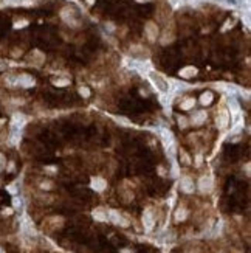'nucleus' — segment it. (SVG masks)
I'll list each match as a JSON object with an SVG mask.
<instances>
[{
    "label": "nucleus",
    "instance_id": "1",
    "mask_svg": "<svg viewBox=\"0 0 251 253\" xmlns=\"http://www.w3.org/2000/svg\"><path fill=\"white\" fill-rule=\"evenodd\" d=\"M149 79L152 81V84L155 86V89L161 93H167L169 92V87H170V82H167L160 73L157 71H149Z\"/></svg>",
    "mask_w": 251,
    "mask_h": 253
},
{
    "label": "nucleus",
    "instance_id": "2",
    "mask_svg": "<svg viewBox=\"0 0 251 253\" xmlns=\"http://www.w3.org/2000/svg\"><path fill=\"white\" fill-rule=\"evenodd\" d=\"M22 233L23 236H27V238H36V230H34V225L33 222L30 220V217H23L22 220Z\"/></svg>",
    "mask_w": 251,
    "mask_h": 253
},
{
    "label": "nucleus",
    "instance_id": "3",
    "mask_svg": "<svg viewBox=\"0 0 251 253\" xmlns=\"http://www.w3.org/2000/svg\"><path fill=\"white\" fill-rule=\"evenodd\" d=\"M61 17L67 22V23H70V25H78V22H76V11H74V8H71V6H67V8H64L62 11H61Z\"/></svg>",
    "mask_w": 251,
    "mask_h": 253
},
{
    "label": "nucleus",
    "instance_id": "4",
    "mask_svg": "<svg viewBox=\"0 0 251 253\" xmlns=\"http://www.w3.org/2000/svg\"><path fill=\"white\" fill-rule=\"evenodd\" d=\"M144 31H146V36H147V39H149L150 42H155V40H157V37H158V27H157V23L147 22Z\"/></svg>",
    "mask_w": 251,
    "mask_h": 253
},
{
    "label": "nucleus",
    "instance_id": "5",
    "mask_svg": "<svg viewBox=\"0 0 251 253\" xmlns=\"http://www.w3.org/2000/svg\"><path fill=\"white\" fill-rule=\"evenodd\" d=\"M214 186V182H212V177L209 175H203V177H200V180H198V190L202 191V193H209Z\"/></svg>",
    "mask_w": 251,
    "mask_h": 253
},
{
    "label": "nucleus",
    "instance_id": "6",
    "mask_svg": "<svg viewBox=\"0 0 251 253\" xmlns=\"http://www.w3.org/2000/svg\"><path fill=\"white\" fill-rule=\"evenodd\" d=\"M107 219H110L113 224H116V225H121V227H127L129 225V220H126L118 211H115V210H109V213H107Z\"/></svg>",
    "mask_w": 251,
    "mask_h": 253
},
{
    "label": "nucleus",
    "instance_id": "7",
    "mask_svg": "<svg viewBox=\"0 0 251 253\" xmlns=\"http://www.w3.org/2000/svg\"><path fill=\"white\" fill-rule=\"evenodd\" d=\"M230 113H228V110H220L219 113H217V120H215V124H217V128L219 129H225L228 126V123H230Z\"/></svg>",
    "mask_w": 251,
    "mask_h": 253
},
{
    "label": "nucleus",
    "instance_id": "8",
    "mask_svg": "<svg viewBox=\"0 0 251 253\" xmlns=\"http://www.w3.org/2000/svg\"><path fill=\"white\" fill-rule=\"evenodd\" d=\"M34 78L31 76V75H27V73H23L20 75V76H17V86L23 87V89H28V87H33L34 86Z\"/></svg>",
    "mask_w": 251,
    "mask_h": 253
},
{
    "label": "nucleus",
    "instance_id": "9",
    "mask_svg": "<svg viewBox=\"0 0 251 253\" xmlns=\"http://www.w3.org/2000/svg\"><path fill=\"white\" fill-rule=\"evenodd\" d=\"M143 224H144V228L147 232H150L154 228V224H155V217H154V213L150 210H146L143 213Z\"/></svg>",
    "mask_w": 251,
    "mask_h": 253
},
{
    "label": "nucleus",
    "instance_id": "10",
    "mask_svg": "<svg viewBox=\"0 0 251 253\" xmlns=\"http://www.w3.org/2000/svg\"><path fill=\"white\" fill-rule=\"evenodd\" d=\"M25 123H27V117L23 113H14L13 120H11V128H17V129H23Z\"/></svg>",
    "mask_w": 251,
    "mask_h": 253
},
{
    "label": "nucleus",
    "instance_id": "11",
    "mask_svg": "<svg viewBox=\"0 0 251 253\" xmlns=\"http://www.w3.org/2000/svg\"><path fill=\"white\" fill-rule=\"evenodd\" d=\"M206 117H208V115H206L205 110H195L194 115H192V118H191V123H192L194 126H200V124L205 123Z\"/></svg>",
    "mask_w": 251,
    "mask_h": 253
},
{
    "label": "nucleus",
    "instance_id": "12",
    "mask_svg": "<svg viewBox=\"0 0 251 253\" xmlns=\"http://www.w3.org/2000/svg\"><path fill=\"white\" fill-rule=\"evenodd\" d=\"M160 135H161V140H163L166 149L174 148V137H172V134H170L167 129H161V131H160Z\"/></svg>",
    "mask_w": 251,
    "mask_h": 253
},
{
    "label": "nucleus",
    "instance_id": "13",
    "mask_svg": "<svg viewBox=\"0 0 251 253\" xmlns=\"http://www.w3.org/2000/svg\"><path fill=\"white\" fill-rule=\"evenodd\" d=\"M180 188H182V191H185V193H188V194L194 191V182H192L191 177H182Z\"/></svg>",
    "mask_w": 251,
    "mask_h": 253
},
{
    "label": "nucleus",
    "instance_id": "14",
    "mask_svg": "<svg viewBox=\"0 0 251 253\" xmlns=\"http://www.w3.org/2000/svg\"><path fill=\"white\" fill-rule=\"evenodd\" d=\"M90 186H92L95 191H104V190H106V186H107V183H106V180H104V179H101V177H93V179H92V183H90Z\"/></svg>",
    "mask_w": 251,
    "mask_h": 253
},
{
    "label": "nucleus",
    "instance_id": "15",
    "mask_svg": "<svg viewBox=\"0 0 251 253\" xmlns=\"http://www.w3.org/2000/svg\"><path fill=\"white\" fill-rule=\"evenodd\" d=\"M43 61H45V56H43V53L39 52V50H34V52L30 55V62L33 65H40Z\"/></svg>",
    "mask_w": 251,
    "mask_h": 253
},
{
    "label": "nucleus",
    "instance_id": "16",
    "mask_svg": "<svg viewBox=\"0 0 251 253\" xmlns=\"http://www.w3.org/2000/svg\"><path fill=\"white\" fill-rule=\"evenodd\" d=\"M92 216H93L95 220H99V222H106L107 220V211L104 208H95Z\"/></svg>",
    "mask_w": 251,
    "mask_h": 253
},
{
    "label": "nucleus",
    "instance_id": "17",
    "mask_svg": "<svg viewBox=\"0 0 251 253\" xmlns=\"http://www.w3.org/2000/svg\"><path fill=\"white\" fill-rule=\"evenodd\" d=\"M195 75H197V68H195V67H192V65L185 67L183 70H180V76H182V78H185V79H189V78L195 76Z\"/></svg>",
    "mask_w": 251,
    "mask_h": 253
},
{
    "label": "nucleus",
    "instance_id": "18",
    "mask_svg": "<svg viewBox=\"0 0 251 253\" xmlns=\"http://www.w3.org/2000/svg\"><path fill=\"white\" fill-rule=\"evenodd\" d=\"M20 135H22V129L11 128V132H9V144H17V143L20 141Z\"/></svg>",
    "mask_w": 251,
    "mask_h": 253
},
{
    "label": "nucleus",
    "instance_id": "19",
    "mask_svg": "<svg viewBox=\"0 0 251 253\" xmlns=\"http://www.w3.org/2000/svg\"><path fill=\"white\" fill-rule=\"evenodd\" d=\"M230 110H231V118H237L240 117V107L237 104V101L234 98L230 99Z\"/></svg>",
    "mask_w": 251,
    "mask_h": 253
},
{
    "label": "nucleus",
    "instance_id": "20",
    "mask_svg": "<svg viewBox=\"0 0 251 253\" xmlns=\"http://www.w3.org/2000/svg\"><path fill=\"white\" fill-rule=\"evenodd\" d=\"M212 99H214V95L211 92H205L200 96V103H202V106H209L212 103Z\"/></svg>",
    "mask_w": 251,
    "mask_h": 253
},
{
    "label": "nucleus",
    "instance_id": "21",
    "mask_svg": "<svg viewBox=\"0 0 251 253\" xmlns=\"http://www.w3.org/2000/svg\"><path fill=\"white\" fill-rule=\"evenodd\" d=\"M33 0H6V5L9 6H25V5H31Z\"/></svg>",
    "mask_w": 251,
    "mask_h": 253
},
{
    "label": "nucleus",
    "instance_id": "22",
    "mask_svg": "<svg viewBox=\"0 0 251 253\" xmlns=\"http://www.w3.org/2000/svg\"><path fill=\"white\" fill-rule=\"evenodd\" d=\"M194 106H195V99H194V98H188V99H185L183 103H182L180 107H182L183 110H189V109H192Z\"/></svg>",
    "mask_w": 251,
    "mask_h": 253
},
{
    "label": "nucleus",
    "instance_id": "23",
    "mask_svg": "<svg viewBox=\"0 0 251 253\" xmlns=\"http://www.w3.org/2000/svg\"><path fill=\"white\" fill-rule=\"evenodd\" d=\"M53 84L58 87H65L70 84V79L68 78H56V79H53Z\"/></svg>",
    "mask_w": 251,
    "mask_h": 253
},
{
    "label": "nucleus",
    "instance_id": "24",
    "mask_svg": "<svg viewBox=\"0 0 251 253\" xmlns=\"http://www.w3.org/2000/svg\"><path fill=\"white\" fill-rule=\"evenodd\" d=\"M186 216H188V211H186L185 208H178L177 213H175V219H177L178 222H180V220H185Z\"/></svg>",
    "mask_w": 251,
    "mask_h": 253
},
{
    "label": "nucleus",
    "instance_id": "25",
    "mask_svg": "<svg viewBox=\"0 0 251 253\" xmlns=\"http://www.w3.org/2000/svg\"><path fill=\"white\" fill-rule=\"evenodd\" d=\"M79 93H81V96L88 98V96H90V89H87V87H79Z\"/></svg>",
    "mask_w": 251,
    "mask_h": 253
},
{
    "label": "nucleus",
    "instance_id": "26",
    "mask_svg": "<svg viewBox=\"0 0 251 253\" xmlns=\"http://www.w3.org/2000/svg\"><path fill=\"white\" fill-rule=\"evenodd\" d=\"M13 207H14L16 210L22 208V200H20L19 197H14V199H13Z\"/></svg>",
    "mask_w": 251,
    "mask_h": 253
},
{
    "label": "nucleus",
    "instance_id": "27",
    "mask_svg": "<svg viewBox=\"0 0 251 253\" xmlns=\"http://www.w3.org/2000/svg\"><path fill=\"white\" fill-rule=\"evenodd\" d=\"M51 186H53L51 182H42V183H40V188H42V190H51Z\"/></svg>",
    "mask_w": 251,
    "mask_h": 253
},
{
    "label": "nucleus",
    "instance_id": "28",
    "mask_svg": "<svg viewBox=\"0 0 251 253\" xmlns=\"http://www.w3.org/2000/svg\"><path fill=\"white\" fill-rule=\"evenodd\" d=\"M180 154H182V160H183V163H186V165H188V163H191V160H189V157H188V154L185 152V151H182Z\"/></svg>",
    "mask_w": 251,
    "mask_h": 253
},
{
    "label": "nucleus",
    "instance_id": "29",
    "mask_svg": "<svg viewBox=\"0 0 251 253\" xmlns=\"http://www.w3.org/2000/svg\"><path fill=\"white\" fill-rule=\"evenodd\" d=\"M186 118H183V117H180L178 118V126H180V128H186Z\"/></svg>",
    "mask_w": 251,
    "mask_h": 253
},
{
    "label": "nucleus",
    "instance_id": "30",
    "mask_svg": "<svg viewBox=\"0 0 251 253\" xmlns=\"http://www.w3.org/2000/svg\"><path fill=\"white\" fill-rule=\"evenodd\" d=\"M28 22L27 20H23V22H16L14 23V28H20V27H25V25H27Z\"/></svg>",
    "mask_w": 251,
    "mask_h": 253
},
{
    "label": "nucleus",
    "instance_id": "31",
    "mask_svg": "<svg viewBox=\"0 0 251 253\" xmlns=\"http://www.w3.org/2000/svg\"><path fill=\"white\" fill-rule=\"evenodd\" d=\"M8 191H9L11 194H16V193H17V186H16V185H9V186H8Z\"/></svg>",
    "mask_w": 251,
    "mask_h": 253
},
{
    "label": "nucleus",
    "instance_id": "32",
    "mask_svg": "<svg viewBox=\"0 0 251 253\" xmlns=\"http://www.w3.org/2000/svg\"><path fill=\"white\" fill-rule=\"evenodd\" d=\"M3 166H5V157H3L2 154H0V171L3 169Z\"/></svg>",
    "mask_w": 251,
    "mask_h": 253
},
{
    "label": "nucleus",
    "instance_id": "33",
    "mask_svg": "<svg viewBox=\"0 0 251 253\" xmlns=\"http://www.w3.org/2000/svg\"><path fill=\"white\" fill-rule=\"evenodd\" d=\"M121 253H133V251H132V250H127V248H122Z\"/></svg>",
    "mask_w": 251,
    "mask_h": 253
},
{
    "label": "nucleus",
    "instance_id": "34",
    "mask_svg": "<svg viewBox=\"0 0 251 253\" xmlns=\"http://www.w3.org/2000/svg\"><path fill=\"white\" fill-rule=\"evenodd\" d=\"M202 163V155H197V165Z\"/></svg>",
    "mask_w": 251,
    "mask_h": 253
},
{
    "label": "nucleus",
    "instance_id": "35",
    "mask_svg": "<svg viewBox=\"0 0 251 253\" xmlns=\"http://www.w3.org/2000/svg\"><path fill=\"white\" fill-rule=\"evenodd\" d=\"M93 2H95V0H87V3H88V5H92Z\"/></svg>",
    "mask_w": 251,
    "mask_h": 253
},
{
    "label": "nucleus",
    "instance_id": "36",
    "mask_svg": "<svg viewBox=\"0 0 251 253\" xmlns=\"http://www.w3.org/2000/svg\"><path fill=\"white\" fill-rule=\"evenodd\" d=\"M0 253H5V250H3V247H0Z\"/></svg>",
    "mask_w": 251,
    "mask_h": 253
},
{
    "label": "nucleus",
    "instance_id": "37",
    "mask_svg": "<svg viewBox=\"0 0 251 253\" xmlns=\"http://www.w3.org/2000/svg\"><path fill=\"white\" fill-rule=\"evenodd\" d=\"M137 2H147V0H137Z\"/></svg>",
    "mask_w": 251,
    "mask_h": 253
},
{
    "label": "nucleus",
    "instance_id": "38",
    "mask_svg": "<svg viewBox=\"0 0 251 253\" xmlns=\"http://www.w3.org/2000/svg\"><path fill=\"white\" fill-rule=\"evenodd\" d=\"M189 2H198V0H189Z\"/></svg>",
    "mask_w": 251,
    "mask_h": 253
}]
</instances>
